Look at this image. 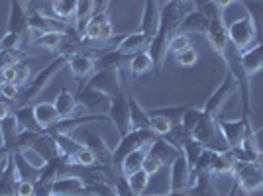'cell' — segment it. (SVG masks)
<instances>
[{
  "label": "cell",
  "mask_w": 263,
  "mask_h": 196,
  "mask_svg": "<svg viewBox=\"0 0 263 196\" xmlns=\"http://www.w3.org/2000/svg\"><path fill=\"white\" fill-rule=\"evenodd\" d=\"M69 63V57L63 53H55L51 61H47L35 75L30 79L28 85H24L20 88V96L16 100V106H26V104H32L35 98L44 92L47 85L53 81L55 76L63 71V67H67Z\"/></svg>",
  "instance_id": "6da1fadb"
},
{
  "label": "cell",
  "mask_w": 263,
  "mask_h": 196,
  "mask_svg": "<svg viewBox=\"0 0 263 196\" xmlns=\"http://www.w3.org/2000/svg\"><path fill=\"white\" fill-rule=\"evenodd\" d=\"M110 124L116 128L118 135H126L132 130V122H130V102H128V83L124 81V87L122 90L114 92L110 96V108L106 112Z\"/></svg>",
  "instance_id": "7a4b0ae2"
},
{
  "label": "cell",
  "mask_w": 263,
  "mask_h": 196,
  "mask_svg": "<svg viewBox=\"0 0 263 196\" xmlns=\"http://www.w3.org/2000/svg\"><path fill=\"white\" fill-rule=\"evenodd\" d=\"M234 183L241 194L257 192L263 188V171L255 161H236Z\"/></svg>",
  "instance_id": "3957f363"
},
{
  "label": "cell",
  "mask_w": 263,
  "mask_h": 196,
  "mask_svg": "<svg viewBox=\"0 0 263 196\" xmlns=\"http://www.w3.org/2000/svg\"><path fill=\"white\" fill-rule=\"evenodd\" d=\"M159 135H155L152 130H130L126 135H122L118 145L114 147V167L120 169L122 159L132 153L134 149H140L145 145H152Z\"/></svg>",
  "instance_id": "277c9868"
},
{
  "label": "cell",
  "mask_w": 263,
  "mask_h": 196,
  "mask_svg": "<svg viewBox=\"0 0 263 196\" xmlns=\"http://www.w3.org/2000/svg\"><path fill=\"white\" fill-rule=\"evenodd\" d=\"M83 145H87L90 151L97 155L99 165H114V147H110L106 140L99 131L90 130L87 124L79 128V133L75 135Z\"/></svg>",
  "instance_id": "5b68a950"
},
{
  "label": "cell",
  "mask_w": 263,
  "mask_h": 196,
  "mask_svg": "<svg viewBox=\"0 0 263 196\" xmlns=\"http://www.w3.org/2000/svg\"><path fill=\"white\" fill-rule=\"evenodd\" d=\"M193 138H197L206 149H214V151H226V149H230L228 143L224 142L222 133H220L218 122H216L214 116H210V114L202 116V120L197 126V130L193 131Z\"/></svg>",
  "instance_id": "8992f818"
},
{
  "label": "cell",
  "mask_w": 263,
  "mask_h": 196,
  "mask_svg": "<svg viewBox=\"0 0 263 196\" xmlns=\"http://www.w3.org/2000/svg\"><path fill=\"white\" fill-rule=\"evenodd\" d=\"M238 90V83H236V79H234V75L232 73H226L224 75V79L220 81V85L212 92H210V96L206 98V102H204V106H202V110H204V114H210V116H220V112H222V108L226 106V102L232 98V94Z\"/></svg>",
  "instance_id": "52a82bcc"
},
{
  "label": "cell",
  "mask_w": 263,
  "mask_h": 196,
  "mask_svg": "<svg viewBox=\"0 0 263 196\" xmlns=\"http://www.w3.org/2000/svg\"><path fill=\"white\" fill-rule=\"evenodd\" d=\"M255 37H257V33H255L253 22L250 20L248 14L238 18V20H234L232 24H228V40L238 51L250 49L252 44L255 42Z\"/></svg>",
  "instance_id": "ba28073f"
},
{
  "label": "cell",
  "mask_w": 263,
  "mask_h": 196,
  "mask_svg": "<svg viewBox=\"0 0 263 196\" xmlns=\"http://www.w3.org/2000/svg\"><path fill=\"white\" fill-rule=\"evenodd\" d=\"M216 122H218L220 133H222L224 142L228 143V147H230V149L240 147L241 142H243V135H246V130L252 126V120H250V118H246V116L234 118V120H228V118L216 116Z\"/></svg>",
  "instance_id": "9c48e42d"
},
{
  "label": "cell",
  "mask_w": 263,
  "mask_h": 196,
  "mask_svg": "<svg viewBox=\"0 0 263 196\" xmlns=\"http://www.w3.org/2000/svg\"><path fill=\"white\" fill-rule=\"evenodd\" d=\"M85 85L112 96L114 92L122 90V87H124V76H122V71H108V69L106 71H95L92 75L88 76V81Z\"/></svg>",
  "instance_id": "30bf717a"
},
{
  "label": "cell",
  "mask_w": 263,
  "mask_h": 196,
  "mask_svg": "<svg viewBox=\"0 0 263 196\" xmlns=\"http://www.w3.org/2000/svg\"><path fill=\"white\" fill-rule=\"evenodd\" d=\"M75 96H77L81 108L87 110L88 114H106L110 108L108 94H104L100 90H95V88L87 87V85L83 88H79Z\"/></svg>",
  "instance_id": "8fae6325"
},
{
  "label": "cell",
  "mask_w": 263,
  "mask_h": 196,
  "mask_svg": "<svg viewBox=\"0 0 263 196\" xmlns=\"http://www.w3.org/2000/svg\"><path fill=\"white\" fill-rule=\"evenodd\" d=\"M28 10H30V0H10V14L6 22V32L22 33L28 37L30 24H28Z\"/></svg>",
  "instance_id": "7c38bea8"
},
{
  "label": "cell",
  "mask_w": 263,
  "mask_h": 196,
  "mask_svg": "<svg viewBox=\"0 0 263 196\" xmlns=\"http://www.w3.org/2000/svg\"><path fill=\"white\" fill-rule=\"evenodd\" d=\"M51 192L55 196H92L87 183L75 173L67 174V177H59L57 181H53Z\"/></svg>",
  "instance_id": "4fadbf2b"
},
{
  "label": "cell",
  "mask_w": 263,
  "mask_h": 196,
  "mask_svg": "<svg viewBox=\"0 0 263 196\" xmlns=\"http://www.w3.org/2000/svg\"><path fill=\"white\" fill-rule=\"evenodd\" d=\"M92 49H83L81 53H75L71 59H69V63L67 67L71 69V73L73 76L81 81L79 83V88H83L85 85V81H88V76L95 73V53H90Z\"/></svg>",
  "instance_id": "5bb4252c"
},
{
  "label": "cell",
  "mask_w": 263,
  "mask_h": 196,
  "mask_svg": "<svg viewBox=\"0 0 263 196\" xmlns=\"http://www.w3.org/2000/svg\"><path fill=\"white\" fill-rule=\"evenodd\" d=\"M191 183V167L183 155L169 165V192H183Z\"/></svg>",
  "instance_id": "9a60e30c"
},
{
  "label": "cell",
  "mask_w": 263,
  "mask_h": 196,
  "mask_svg": "<svg viewBox=\"0 0 263 196\" xmlns=\"http://www.w3.org/2000/svg\"><path fill=\"white\" fill-rule=\"evenodd\" d=\"M159 22H161V4H159V0H143L142 28H140V32L147 37V42L157 33Z\"/></svg>",
  "instance_id": "2e32d148"
},
{
  "label": "cell",
  "mask_w": 263,
  "mask_h": 196,
  "mask_svg": "<svg viewBox=\"0 0 263 196\" xmlns=\"http://www.w3.org/2000/svg\"><path fill=\"white\" fill-rule=\"evenodd\" d=\"M206 40H209L210 47L222 57L224 51H226V47L230 45V40H228V24L224 22V16L210 20Z\"/></svg>",
  "instance_id": "e0dca14e"
},
{
  "label": "cell",
  "mask_w": 263,
  "mask_h": 196,
  "mask_svg": "<svg viewBox=\"0 0 263 196\" xmlns=\"http://www.w3.org/2000/svg\"><path fill=\"white\" fill-rule=\"evenodd\" d=\"M128 63H130V55H124L114 45L112 49L95 57V71H106V69L108 71H122L124 67H128Z\"/></svg>",
  "instance_id": "ac0fdd59"
},
{
  "label": "cell",
  "mask_w": 263,
  "mask_h": 196,
  "mask_svg": "<svg viewBox=\"0 0 263 196\" xmlns=\"http://www.w3.org/2000/svg\"><path fill=\"white\" fill-rule=\"evenodd\" d=\"M209 24H210V20L202 14V12H198L197 8H193V10H189L185 16H183V20H181V24H179L177 33H185V35L200 33V35H206V32H209Z\"/></svg>",
  "instance_id": "d6986e66"
},
{
  "label": "cell",
  "mask_w": 263,
  "mask_h": 196,
  "mask_svg": "<svg viewBox=\"0 0 263 196\" xmlns=\"http://www.w3.org/2000/svg\"><path fill=\"white\" fill-rule=\"evenodd\" d=\"M20 124H18V118L14 116L12 112L10 116H6L4 120H0V138H2V145L4 149L10 153H16V145H18V138H20Z\"/></svg>",
  "instance_id": "ffe728a7"
},
{
  "label": "cell",
  "mask_w": 263,
  "mask_h": 196,
  "mask_svg": "<svg viewBox=\"0 0 263 196\" xmlns=\"http://www.w3.org/2000/svg\"><path fill=\"white\" fill-rule=\"evenodd\" d=\"M30 149H35V151L44 157L45 161L55 159V157H59V155H61L59 143H57L53 133H49V131H40V133L35 135V140H33Z\"/></svg>",
  "instance_id": "44dd1931"
},
{
  "label": "cell",
  "mask_w": 263,
  "mask_h": 196,
  "mask_svg": "<svg viewBox=\"0 0 263 196\" xmlns=\"http://www.w3.org/2000/svg\"><path fill=\"white\" fill-rule=\"evenodd\" d=\"M240 61L248 79H252L253 75H257L259 71H263V42L257 45H252L246 51H241Z\"/></svg>",
  "instance_id": "7402d4cb"
},
{
  "label": "cell",
  "mask_w": 263,
  "mask_h": 196,
  "mask_svg": "<svg viewBox=\"0 0 263 196\" xmlns=\"http://www.w3.org/2000/svg\"><path fill=\"white\" fill-rule=\"evenodd\" d=\"M53 106H55V110H57V114H59V118L81 116V114H77V110L81 108L77 96H75L73 92H69L67 88H61V90H59V94H57L53 100Z\"/></svg>",
  "instance_id": "603a6c76"
},
{
  "label": "cell",
  "mask_w": 263,
  "mask_h": 196,
  "mask_svg": "<svg viewBox=\"0 0 263 196\" xmlns=\"http://www.w3.org/2000/svg\"><path fill=\"white\" fill-rule=\"evenodd\" d=\"M147 151L152 153V155H155V157L161 161L163 167H169V165L173 163L179 155H183L179 147H175L173 143H169L165 138H157V140L149 145V149H147Z\"/></svg>",
  "instance_id": "cb8c5ba5"
},
{
  "label": "cell",
  "mask_w": 263,
  "mask_h": 196,
  "mask_svg": "<svg viewBox=\"0 0 263 196\" xmlns=\"http://www.w3.org/2000/svg\"><path fill=\"white\" fill-rule=\"evenodd\" d=\"M128 102H130V122L132 130H149V114L147 108H143L140 100L134 96V92L128 87Z\"/></svg>",
  "instance_id": "d4e9b609"
},
{
  "label": "cell",
  "mask_w": 263,
  "mask_h": 196,
  "mask_svg": "<svg viewBox=\"0 0 263 196\" xmlns=\"http://www.w3.org/2000/svg\"><path fill=\"white\" fill-rule=\"evenodd\" d=\"M234 169H236V157H234L232 149H226V151L216 153V159L210 167V174L214 179H218V177H234Z\"/></svg>",
  "instance_id": "484cf974"
},
{
  "label": "cell",
  "mask_w": 263,
  "mask_h": 196,
  "mask_svg": "<svg viewBox=\"0 0 263 196\" xmlns=\"http://www.w3.org/2000/svg\"><path fill=\"white\" fill-rule=\"evenodd\" d=\"M147 37L143 35L142 32H134V33H128V35H124L120 42L116 44V49L122 51L124 55H134L138 53V51H143L145 47H147Z\"/></svg>",
  "instance_id": "4316f807"
},
{
  "label": "cell",
  "mask_w": 263,
  "mask_h": 196,
  "mask_svg": "<svg viewBox=\"0 0 263 196\" xmlns=\"http://www.w3.org/2000/svg\"><path fill=\"white\" fill-rule=\"evenodd\" d=\"M33 114H35L37 124L44 130H49L53 124H57V122L61 120L59 114H57V110H55L53 102H37V104H33Z\"/></svg>",
  "instance_id": "83f0119b"
},
{
  "label": "cell",
  "mask_w": 263,
  "mask_h": 196,
  "mask_svg": "<svg viewBox=\"0 0 263 196\" xmlns=\"http://www.w3.org/2000/svg\"><path fill=\"white\" fill-rule=\"evenodd\" d=\"M128 69H130V73L134 76H142V75H145V73H149V71H155L154 59H152V55L147 53V49L130 55Z\"/></svg>",
  "instance_id": "f1b7e54d"
},
{
  "label": "cell",
  "mask_w": 263,
  "mask_h": 196,
  "mask_svg": "<svg viewBox=\"0 0 263 196\" xmlns=\"http://www.w3.org/2000/svg\"><path fill=\"white\" fill-rule=\"evenodd\" d=\"M22 177L16 169V163H14V153H12V159L6 171L0 179V196H16V183L20 181Z\"/></svg>",
  "instance_id": "f546056e"
},
{
  "label": "cell",
  "mask_w": 263,
  "mask_h": 196,
  "mask_svg": "<svg viewBox=\"0 0 263 196\" xmlns=\"http://www.w3.org/2000/svg\"><path fill=\"white\" fill-rule=\"evenodd\" d=\"M147 149H149V145L140 147V149H134L132 153H128V155L122 159L120 173L124 174V177H128V174L140 171V169H142V165H143V159H145V155H147Z\"/></svg>",
  "instance_id": "4dcf8cb0"
},
{
  "label": "cell",
  "mask_w": 263,
  "mask_h": 196,
  "mask_svg": "<svg viewBox=\"0 0 263 196\" xmlns=\"http://www.w3.org/2000/svg\"><path fill=\"white\" fill-rule=\"evenodd\" d=\"M14 116L18 118V124L22 130L30 131H45L37 120H35V114H33V104H26V106H14Z\"/></svg>",
  "instance_id": "1f68e13d"
},
{
  "label": "cell",
  "mask_w": 263,
  "mask_h": 196,
  "mask_svg": "<svg viewBox=\"0 0 263 196\" xmlns=\"http://www.w3.org/2000/svg\"><path fill=\"white\" fill-rule=\"evenodd\" d=\"M77 8H79V0H51L53 16L59 18V20H63V22L73 24Z\"/></svg>",
  "instance_id": "d6a6232c"
},
{
  "label": "cell",
  "mask_w": 263,
  "mask_h": 196,
  "mask_svg": "<svg viewBox=\"0 0 263 196\" xmlns=\"http://www.w3.org/2000/svg\"><path fill=\"white\" fill-rule=\"evenodd\" d=\"M71 30H73V28H71ZM65 35H67V32H45L44 35H40L37 40H33L32 45L57 53L61 44H63V40H65Z\"/></svg>",
  "instance_id": "836d02e7"
},
{
  "label": "cell",
  "mask_w": 263,
  "mask_h": 196,
  "mask_svg": "<svg viewBox=\"0 0 263 196\" xmlns=\"http://www.w3.org/2000/svg\"><path fill=\"white\" fill-rule=\"evenodd\" d=\"M204 149H206V147L198 142L197 138H193V135H191V138L186 140L185 145L181 147V153H183V157L186 159V163H189V167H191V171L195 169L198 157H200V153L204 151Z\"/></svg>",
  "instance_id": "e575fe53"
},
{
  "label": "cell",
  "mask_w": 263,
  "mask_h": 196,
  "mask_svg": "<svg viewBox=\"0 0 263 196\" xmlns=\"http://www.w3.org/2000/svg\"><path fill=\"white\" fill-rule=\"evenodd\" d=\"M191 104H171V106H155V108H149L147 110V114H159V116H163L167 120L171 122V124H179L181 122V116H183V112L189 108Z\"/></svg>",
  "instance_id": "d590c367"
},
{
  "label": "cell",
  "mask_w": 263,
  "mask_h": 196,
  "mask_svg": "<svg viewBox=\"0 0 263 196\" xmlns=\"http://www.w3.org/2000/svg\"><path fill=\"white\" fill-rule=\"evenodd\" d=\"M202 116H204V110H202V106H195V104H191L189 108L183 112V116H181V126L185 128L186 131H193L197 130V126L200 124V120H202Z\"/></svg>",
  "instance_id": "8d00e7d4"
},
{
  "label": "cell",
  "mask_w": 263,
  "mask_h": 196,
  "mask_svg": "<svg viewBox=\"0 0 263 196\" xmlns=\"http://www.w3.org/2000/svg\"><path fill=\"white\" fill-rule=\"evenodd\" d=\"M149 174L145 173L143 169L140 171H136V173H132L126 177V181H128V186H130V190L134 194H145V190H147V186H149Z\"/></svg>",
  "instance_id": "74e56055"
},
{
  "label": "cell",
  "mask_w": 263,
  "mask_h": 196,
  "mask_svg": "<svg viewBox=\"0 0 263 196\" xmlns=\"http://www.w3.org/2000/svg\"><path fill=\"white\" fill-rule=\"evenodd\" d=\"M69 163L77 165V167H92V165H99V161H97V155L90 151L87 145H81L77 151L69 157Z\"/></svg>",
  "instance_id": "f35d334b"
},
{
  "label": "cell",
  "mask_w": 263,
  "mask_h": 196,
  "mask_svg": "<svg viewBox=\"0 0 263 196\" xmlns=\"http://www.w3.org/2000/svg\"><path fill=\"white\" fill-rule=\"evenodd\" d=\"M193 45L191 42V35H185V33H173L171 37H169V44H167V53H181V51H185Z\"/></svg>",
  "instance_id": "ab89813d"
},
{
  "label": "cell",
  "mask_w": 263,
  "mask_h": 196,
  "mask_svg": "<svg viewBox=\"0 0 263 196\" xmlns=\"http://www.w3.org/2000/svg\"><path fill=\"white\" fill-rule=\"evenodd\" d=\"M175 124H171V122L163 118V116H159V114H149V130L154 131L155 135H159V138H165L171 128H173Z\"/></svg>",
  "instance_id": "60d3db41"
},
{
  "label": "cell",
  "mask_w": 263,
  "mask_h": 196,
  "mask_svg": "<svg viewBox=\"0 0 263 196\" xmlns=\"http://www.w3.org/2000/svg\"><path fill=\"white\" fill-rule=\"evenodd\" d=\"M191 135H193V133H191V131H186L185 128L181 126V124H175V126L171 128V131L165 135V140H167L169 143H173L175 147H179V149H181V147L185 145L186 140H189Z\"/></svg>",
  "instance_id": "b9f144b4"
},
{
  "label": "cell",
  "mask_w": 263,
  "mask_h": 196,
  "mask_svg": "<svg viewBox=\"0 0 263 196\" xmlns=\"http://www.w3.org/2000/svg\"><path fill=\"white\" fill-rule=\"evenodd\" d=\"M22 33L4 32V35L0 37V49H4V51H20L22 49Z\"/></svg>",
  "instance_id": "7bdbcfd3"
},
{
  "label": "cell",
  "mask_w": 263,
  "mask_h": 196,
  "mask_svg": "<svg viewBox=\"0 0 263 196\" xmlns=\"http://www.w3.org/2000/svg\"><path fill=\"white\" fill-rule=\"evenodd\" d=\"M175 63L183 69H189V67H195L198 63V51L195 49V45H191L189 49L181 51V53L175 55Z\"/></svg>",
  "instance_id": "ee69618b"
},
{
  "label": "cell",
  "mask_w": 263,
  "mask_h": 196,
  "mask_svg": "<svg viewBox=\"0 0 263 196\" xmlns=\"http://www.w3.org/2000/svg\"><path fill=\"white\" fill-rule=\"evenodd\" d=\"M216 153L218 151H214V149H204V151L200 153L193 173H210V167H212L214 159H216Z\"/></svg>",
  "instance_id": "f6af8a7d"
},
{
  "label": "cell",
  "mask_w": 263,
  "mask_h": 196,
  "mask_svg": "<svg viewBox=\"0 0 263 196\" xmlns=\"http://www.w3.org/2000/svg\"><path fill=\"white\" fill-rule=\"evenodd\" d=\"M20 96V87L16 83H0V98L16 106V100Z\"/></svg>",
  "instance_id": "bcb514c9"
},
{
  "label": "cell",
  "mask_w": 263,
  "mask_h": 196,
  "mask_svg": "<svg viewBox=\"0 0 263 196\" xmlns=\"http://www.w3.org/2000/svg\"><path fill=\"white\" fill-rule=\"evenodd\" d=\"M14 69H16V85L22 88L24 85H28V83H30V79H32L30 65H28V63H24V61H18V63H14Z\"/></svg>",
  "instance_id": "7dc6e473"
},
{
  "label": "cell",
  "mask_w": 263,
  "mask_h": 196,
  "mask_svg": "<svg viewBox=\"0 0 263 196\" xmlns=\"http://www.w3.org/2000/svg\"><path fill=\"white\" fill-rule=\"evenodd\" d=\"M142 169L145 171V173L149 174V177H154V174H157L161 169H163V165H161V161L155 157V155H152V153L147 151V155H145V159H143V165Z\"/></svg>",
  "instance_id": "c3c4849f"
},
{
  "label": "cell",
  "mask_w": 263,
  "mask_h": 196,
  "mask_svg": "<svg viewBox=\"0 0 263 196\" xmlns=\"http://www.w3.org/2000/svg\"><path fill=\"white\" fill-rule=\"evenodd\" d=\"M35 194V183L28 179H20L16 183V196H33Z\"/></svg>",
  "instance_id": "681fc988"
},
{
  "label": "cell",
  "mask_w": 263,
  "mask_h": 196,
  "mask_svg": "<svg viewBox=\"0 0 263 196\" xmlns=\"http://www.w3.org/2000/svg\"><path fill=\"white\" fill-rule=\"evenodd\" d=\"M0 81L2 83H16V69H14V65L4 67L0 71Z\"/></svg>",
  "instance_id": "f907efd6"
},
{
  "label": "cell",
  "mask_w": 263,
  "mask_h": 196,
  "mask_svg": "<svg viewBox=\"0 0 263 196\" xmlns=\"http://www.w3.org/2000/svg\"><path fill=\"white\" fill-rule=\"evenodd\" d=\"M112 37H114V26H112V22H106L100 28V44L102 42H110Z\"/></svg>",
  "instance_id": "816d5d0a"
},
{
  "label": "cell",
  "mask_w": 263,
  "mask_h": 196,
  "mask_svg": "<svg viewBox=\"0 0 263 196\" xmlns=\"http://www.w3.org/2000/svg\"><path fill=\"white\" fill-rule=\"evenodd\" d=\"M12 112H14V104H10V102H6V100L0 98V120H4L6 116H10Z\"/></svg>",
  "instance_id": "f5cc1de1"
},
{
  "label": "cell",
  "mask_w": 263,
  "mask_h": 196,
  "mask_svg": "<svg viewBox=\"0 0 263 196\" xmlns=\"http://www.w3.org/2000/svg\"><path fill=\"white\" fill-rule=\"evenodd\" d=\"M236 2H238V0H212V4H216L222 12H226L232 4H236Z\"/></svg>",
  "instance_id": "db71d44e"
},
{
  "label": "cell",
  "mask_w": 263,
  "mask_h": 196,
  "mask_svg": "<svg viewBox=\"0 0 263 196\" xmlns=\"http://www.w3.org/2000/svg\"><path fill=\"white\" fill-rule=\"evenodd\" d=\"M10 159H12V155H8L6 159H2V161H0V179H2V174H4V171H6L8 163H10Z\"/></svg>",
  "instance_id": "11a10c76"
},
{
  "label": "cell",
  "mask_w": 263,
  "mask_h": 196,
  "mask_svg": "<svg viewBox=\"0 0 263 196\" xmlns=\"http://www.w3.org/2000/svg\"><path fill=\"white\" fill-rule=\"evenodd\" d=\"M255 163L259 165V169L263 171V149L259 153H257V159H255Z\"/></svg>",
  "instance_id": "9f6ffc18"
},
{
  "label": "cell",
  "mask_w": 263,
  "mask_h": 196,
  "mask_svg": "<svg viewBox=\"0 0 263 196\" xmlns=\"http://www.w3.org/2000/svg\"><path fill=\"white\" fill-rule=\"evenodd\" d=\"M8 155H10V153L4 149V145H0V161H2V159H6Z\"/></svg>",
  "instance_id": "6f0895ef"
},
{
  "label": "cell",
  "mask_w": 263,
  "mask_h": 196,
  "mask_svg": "<svg viewBox=\"0 0 263 196\" xmlns=\"http://www.w3.org/2000/svg\"><path fill=\"white\" fill-rule=\"evenodd\" d=\"M167 2H173V4H186V2H191V0H167Z\"/></svg>",
  "instance_id": "680465c9"
},
{
  "label": "cell",
  "mask_w": 263,
  "mask_h": 196,
  "mask_svg": "<svg viewBox=\"0 0 263 196\" xmlns=\"http://www.w3.org/2000/svg\"><path fill=\"white\" fill-rule=\"evenodd\" d=\"M0 83H2V81H0Z\"/></svg>",
  "instance_id": "91938a15"
}]
</instances>
